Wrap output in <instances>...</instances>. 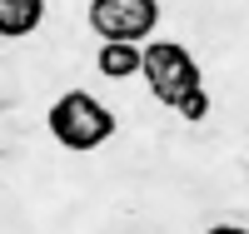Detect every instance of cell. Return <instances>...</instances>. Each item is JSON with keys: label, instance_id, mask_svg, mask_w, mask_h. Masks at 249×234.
<instances>
[{"label": "cell", "instance_id": "6da1fadb", "mask_svg": "<svg viewBox=\"0 0 249 234\" xmlns=\"http://www.w3.org/2000/svg\"><path fill=\"white\" fill-rule=\"evenodd\" d=\"M45 125H50V135L65 144V150H75V155H90V150H100V144L115 135L110 105L95 100L90 90H65V95L50 105Z\"/></svg>", "mask_w": 249, "mask_h": 234}, {"label": "cell", "instance_id": "7a4b0ae2", "mask_svg": "<svg viewBox=\"0 0 249 234\" xmlns=\"http://www.w3.org/2000/svg\"><path fill=\"white\" fill-rule=\"evenodd\" d=\"M144 85H150V95L160 105H170L179 110L190 95L204 90V75H199V60L179 45V40H150L144 45V65H140Z\"/></svg>", "mask_w": 249, "mask_h": 234}, {"label": "cell", "instance_id": "3957f363", "mask_svg": "<svg viewBox=\"0 0 249 234\" xmlns=\"http://www.w3.org/2000/svg\"><path fill=\"white\" fill-rule=\"evenodd\" d=\"M160 0H90V30L100 45H150Z\"/></svg>", "mask_w": 249, "mask_h": 234}, {"label": "cell", "instance_id": "277c9868", "mask_svg": "<svg viewBox=\"0 0 249 234\" xmlns=\"http://www.w3.org/2000/svg\"><path fill=\"white\" fill-rule=\"evenodd\" d=\"M40 20H45V0H0V35L5 40L35 35Z\"/></svg>", "mask_w": 249, "mask_h": 234}, {"label": "cell", "instance_id": "5b68a950", "mask_svg": "<svg viewBox=\"0 0 249 234\" xmlns=\"http://www.w3.org/2000/svg\"><path fill=\"white\" fill-rule=\"evenodd\" d=\"M95 65H100L105 80H130V75H140V65H144V45H100Z\"/></svg>", "mask_w": 249, "mask_h": 234}, {"label": "cell", "instance_id": "8992f818", "mask_svg": "<svg viewBox=\"0 0 249 234\" xmlns=\"http://www.w3.org/2000/svg\"><path fill=\"white\" fill-rule=\"evenodd\" d=\"M175 115H179V120H204V115H210V90H199V95H190V100H184V105H179Z\"/></svg>", "mask_w": 249, "mask_h": 234}, {"label": "cell", "instance_id": "52a82bcc", "mask_svg": "<svg viewBox=\"0 0 249 234\" xmlns=\"http://www.w3.org/2000/svg\"><path fill=\"white\" fill-rule=\"evenodd\" d=\"M210 234H249V229H239V224H214Z\"/></svg>", "mask_w": 249, "mask_h": 234}]
</instances>
